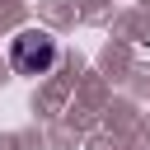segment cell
<instances>
[{"label": "cell", "instance_id": "obj_1", "mask_svg": "<svg viewBox=\"0 0 150 150\" xmlns=\"http://www.w3.org/2000/svg\"><path fill=\"white\" fill-rule=\"evenodd\" d=\"M9 61H14V70L19 75H47L52 70V61H56V38H47V33H19L14 38V47H9Z\"/></svg>", "mask_w": 150, "mask_h": 150}]
</instances>
